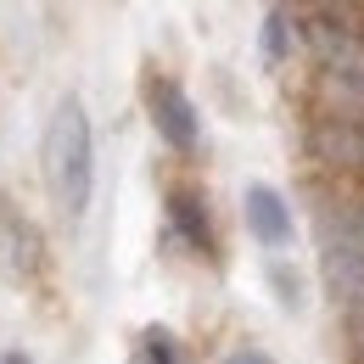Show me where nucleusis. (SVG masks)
Masks as SVG:
<instances>
[{"instance_id": "nucleus-1", "label": "nucleus", "mask_w": 364, "mask_h": 364, "mask_svg": "<svg viewBox=\"0 0 364 364\" xmlns=\"http://www.w3.org/2000/svg\"><path fill=\"white\" fill-rule=\"evenodd\" d=\"M46 185L68 213H85L95 191V146H90V118L73 95L56 101L46 124Z\"/></svg>"}, {"instance_id": "nucleus-2", "label": "nucleus", "mask_w": 364, "mask_h": 364, "mask_svg": "<svg viewBox=\"0 0 364 364\" xmlns=\"http://www.w3.org/2000/svg\"><path fill=\"white\" fill-rule=\"evenodd\" d=\"M146 118H151V129L168 140L174 151H191L196 146V135H202V118H196V107H191V95L174 85V79H146Z\"/></svg>"}, {"instance_id": "nucleus-3", "label": "nucleus", "mask_w": 364, "mask_h": 364, "mask_svg": "<svg viewBox=\"0 0 364 364\" xmlns=\"http://www.w3.org/2000/svg\"><path fill=\"white\" fill-rule=\"evenodd\" d=\"M241 208H247V230H252L264 247H286V241H291V208H286V196H280L274 185L252 180L247 196H241Z\"/></svg>"}, {"instance_id": "nucleus-4", "label": "nucleus", "mask_w": 364, "mask_h": 364, "mask_svg": "<svg viewBox=\"0 0 364 364\" xmlns=\"http://www.w3.org/2000/svg\"><path fill=\"white\" fill-rule=\"evenodd\" d=\"M168 219L180 225V235L191 241V247H213V235H208V213H202V202L191 196V191H168Z\"/></svg>"}, {"instance_id": "nucleus-5", "label": "nucleus", "mask_w": 364, "mask_h": 364, "mask_svg": "<svg viewBox=\"0 0 364 364\" xmlns=\"http://www.w3.org/2000/svg\"><path fill=\"white\" fill-rule=\"evenodd\" d=\"M269 286H274V303L286 314H303L309 309V286H303V274L291 269L286 258H269Z\"/></svg>"}, {"instance_id": "nucleus-6", "label": "nucleus", "mask_w": 364, "mask_h": 364, "mask_svg": "<svg viewBox=\"0 0 364 364\" xmlns=\"http://www.w3.org/2000/svg\"><path fill=\"white\" fill-rule=\"evenodd\" d=\"M146 364H180V348H174V336L163 325L146 331Z\"/></svg>"}, {"instance_id": "nucleus-7", "label": "nucleus", "mask_w": 364, "mask_h": 364, "mask_svg": "<svg viewBox=\"0 0 364 364\" xmlns=\"http://www.w3.org/2000/svg\"><path fill=\"white\" fill-rule=\"evenodd\" d=\"M264 56H269V62L286 56V17H280V11H269V23H264Z\"/></svg>"}, {"instance_id": "nucleus-8", "label": "nucleus", "mask_w": 364, "mask_h": 364, "mask_svg": "<svg viewBox=\"0 0 364 364\" xmlns=\"http://www.w3.org/2000/svg\"><path fill=\"white\" fill-rule=\"evenodd\" d=\"M225 364H274L264 348H235V353H225Z\"/></svg>"}, {"instance_id": "nucleus-9", "label": "nucleus", "mask_w": 364, "mask_h": 364, "mask_svg": "<svg viewBox=\"0 0 364 364\" xmlns=\"http://www.w3.org/2000/svg\"><path fill=\"white\" fill-rule=\"evenodd\" d=\"M0 364H28V353H6V359H0Z\"/></svg>"}]
</instances>
